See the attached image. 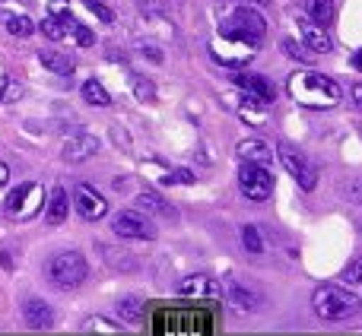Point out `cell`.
<instances>
[{
	"mask_svg": "<svg viewBox=\"0 0 362 336\" xmlns=\"http://www.w3.org/2000/svg\"><path fill=\"white\" fill-rule=\"evenodd\" d=\"M99 146L102 143L93 137V133H80V137L64 143L61 156H64V162H86V159H93L95 152H99Z\"/></svg>",
	"mask_w": 362,
	"mask_h": 336,
	"instance_id": "7c38bea8",
	"label": "cell"
},
{
	"mask_svg": "<svg viewBox=\"0 0 362 336\" xmlns=\"http://www.w3.org/2000/svg\"><path fill=\"white\" fill-rule=\"evenodd\" d=\"M242 118L248 121V124H261L264 118H267V112H264V99H257V95H245L242 99Z\"/></svg>",
	"mask_w": 362,
	"mask_h": 336,
	"instance_id": "603a6c76",
	"label": "cell"
},
{
	"mask_svg": "<svg viewBox=\"0 0 362 336\" xmlns=\"http://www.w3.org/2000/svg\"><path fill=\"white\" fill-rule=\"evenodd\" d=\"M238 191L248 200L261 203V200H267L274 193V174L261 162H242V168H238Z\"/></svg>",
	"mask_w": 362,
	"mask_h": 336,
	"instance_id": "8992f818",
	"label": "cell"
},
{
	"mask_svg": "<svg viewBox=\"0 0 362 336\" xmlns=\"http://www.w3.org/2000/svg\"><path fill=\"white\" fill-rule=\"evenodd\" d=\"M10 181V168H6V162H0V187Z\"/></svg>",
	"mask_w": 362,
	"mask_h": 336,
	"instance_id": "f35d334b",
	"label": "cell"
},
{
	"mask_svg": "<svg viewBox=\"0 0 362 336\" xmlns=\"http://www.w3.org/2000/svg\"><path fill=\"white\" fill-rule=\"evenodd\" d=\"M286 92L293 102H299L302 108H315V112H327V108H337L344 92L340 86L325 73H315V70H299V73L289 76Z\"/></svg>",
	"mask_w": 362,
	"mask_h": 336,
	"instance_id": "6da1fadb",
	"label": "cell"
},
{
	"mask_svg": "<svg viewBox=\"0 0 362 336\" xmlns=\"http://www.w3.org/2000/svg\"><path fill=\"white\" fill-rule=\"evenodd\" d=\"M70 32H74L76 44H83V48H89V44H93V42H95L93 29H86V25H80V23H74V25H70Z\"/></svg>",
	"mask_w": 362,
	"mask_h": 336,
	"instance_id": "836d02e7",
	"label": "cell"
},
{
	"mask_svg": "<svg viewBox=\"0 0 362 336\" xmlns=\"http://www.w3.org/2000/svg\"><path fill=\"white\" fill-rule=\"evenodd\" d=\"M86 330H118V324H112V320H89Z\"/></svg>",
	"mask_w": 362,
	"mask_h": 336,
	"instance_id": "8d00e7d4",
	"label": "cell"
},
{
	"mask_svg": "<svg viewBox=\"0 0 362 336\" xmlns=\"http://www.w3.org/2000/svg\"><path fill=\"white\" fill-rule=\"evenodd\" d=\"M305 10H308V19H315L325 29L334 23V0H305Z\"/></svg>",
	"mask_w": 362,
	"mask_h": 336,
	"instance_id": "ffe728a7",
	"label": "cell"
},
{
	"mask_svg": "<svg viewBox=\"0 0 362 336\" xmlns=\"http://www.w3.org/2000/svg\"><path fill=\"white\" fill-rule=\"evenodd\" d=\"M134 89H137V99L140 102H153V99H156V86H153L146 76H134Z\"/></svg>",
	"mask_w": 362,
	"mask_h": 336,
	"instance_id": "f546056e",
	"label": "cell"
},
{
	"mask_svg": "<svg viewBox=\"0 0 362 336\" xmlns=\"http://www.w3.org/2000/svg\"><path fill=\"white\" fill-rule=\"evenodd\" d=\"M51 16H61V19H67V0H51Z\"/></svg>",
	"mask_w": 362,
	"mask_h": 336,
	"instance_id": "d590c367",
	"label": "cell"
},
{
	"mask_svg": "<svg viewBox=\"0 0 362 336\" xmlns=\"http://www.w3.org/2000/svg\"><path fill=\"white\" fill-rule=\"evenodd\" d=\"M362 301L350 289H337V286H318L312 292V308L321 320H331V324H340V320H350L353 314L359 311Z\"/></svg>",
	"mask_w": 362,
	"mask_h": 336,
	"instance_id": "7a4b0ae2",
	"label": "cell"
},
{
	"mask_svg": "<svg viewBox=\"0 0 362 336\" xmlns=\"http://www.w3.org/2000/svg\"><path fill=\"white\" fill-rule=\"evenodd\" d=\"M134 51H137V54H144L146 61H153V64L163 61V48H159V44H150V42H134Z\"/></svg>",
	"mask_w": 362,
	"mask_h": 336,
	"instance_id": "4dcf8cb0",
	"label": "cell"
},
{
	"mask_svg": "<svg viewBox=\"0 0 362 336\" xmlns=\"http://www.w3.org/2000/svg\"><path fill=\"white\" fill-rule=\"evenodd\" d=\"M353 67H362V51H356V54H353Z\"/></svg>",
	"mask_w": 362,
	"mask_h": 336,
	"instance_id": "60d3db41",
	"label": "cell"
},
{
	"mask_svg": "<svg viewBox=\"0 0 362 336\" xmlns=\"http://www.w3.org/2000/svg\"><path fill=\"white\" fill-rule=\"evenodd\" d=\"M219 35H229V38H238V42H245V44L261 48L264 38H267V19H264L255 6H235V10L223 19Z\"/></svg>",
	"mask_w": 362,
	"mask_h": 336,
	"instance_id": "3957f363",
	"label": "cell"
},
{
	"mask_svg": "<svg viewBox=\"0 0 362 336\" xmlns=\"http://www.w3.org/2000/svg\"><path fill=\"white\" fill-rule=\"evenodd\" d=\"M70 25H74V19H70V16H67V19H61V16H48V19L42 23V32H45L48 38H54V42H57V38L67 35L64 29H70Z\"/></svg>",
	"mask_w": 362,
	"mask_h": 336,
	"instance_id": "d4e9b609",
	"label": "cell"
},
{
	"mask_svg": "<svg viewBox=\"0 0 362 336\" xmlns=\"http://www.w3.org/2000/svg\"><path fill=\"white\" fill-rule=\"evenodd\" d=\"M112 232L121 238H140V241H150L156 238V229H153L150 219H144L137 210H121L118 216L112 219Z\"/></svg>",
	"mask_w": 362,
	"mask_h": 336,
	"instance_id": "9c48e42d",
	"label": "cell"
},
{
	"mask_svg": "<svg viewBox=\"0 0 362 336\" xmlns=\"http://www.w3.org/2000/svg\"><path fill=\"white\" fill-rule=\"evenodd\" d=\"M74 203H76V212H80L86 222H99V219H105V212H108L105 197H102L99 191H93L89 184H76Z\"/></svg>",
	"mask_w": 362,
	"mask_h": 336,
	"instance_id": "30bf717a",
	"label": "cell"
},
{
	"mask_svg": "<svg viewBox=\"0 0 362 336\" xmlns=\"http://www.w3.org/2000/svg\"><path fill=\"white\" fill-rule=\"evenodd\" d=\"M23 320H25V327H32V330H45V327L54 324V311H51V305L42 299H25L23 301Z\"/></svg>",
	"mask_w": 362,
	"mask_h": 336,
	"instance_id": "5bb4252c",
	"label": "cell"
},
{
	"mask_svg": "<svg viewBox=\"0 0 362 336\" xmlns=\"http://www.w3.org/2000/svg\"><path fill=\"white\" fill-rule=\"evenodd\" d=\"M45 219H48L51 229H54V225H64V219H67V191H64V187H54V191H51Z\"/></svg>",
	"mask_w": 362,
	"mask_h": 336,
	"instance_id": "ac0fdd59",
	"label": "cell"
},
{
	"mask_svg": "<svg viewBox=\"0 0 362 336\" xmlns=\"http://www.w3.org/2000/svg\"><path fill=\"white\" fill-rule=\"evenodd\" d=\"M344 197L350 200V203H359L362 206V178H353L344 184Z\"/></svg>",
	"mask_w": 362,
	"mask_h": 336,
	"instance_id": "d6a6232c",
	"label": "cell"
},
{
	"mask_svg": "<svg viewBox=\"0 0 362 336\" xmlns=\"http://www.w3.org/2000/svg\"><path fill=\"white\" fill-rule=\"evenodd\" d=\"M210 54L216 64H226V67H242V64L251 61L255 54V44H245L238 38H229V35H216L210 42Z\"/></svg>",
	"mask_w": 362,
	"mask_h": 336,
	"instance_id": "ba28073f",
	"label": "cell"
},
{
	"mask_svg": "<svg viewBox=\"0 0 362 336\" xmlns=\"http://www.w3.org/2000/svg\"><path fill=\"white\" fill-rule=\"evenodd\" d=\"M242 244L248 254H264V238L255 225H242Z\"/></svg>",
	"mask_w": 362,
	"mask_h": 336,
	"instance_id": "484cf974",
	"label": "cell"
},
{
	"mask_svg": "<svg viewBox=\"0 0 362 336\" xmlns=\"http://www.w3.org/2000/svg\"><path fill=\"white\" fill-rule=\"evenodd\" d=\"M299 32H302V42L308 44L312 51H318V54H327V51L334 48V42H331V35L325 32V25H318L315 19H305V16H299Z\"/></svg>",
	"mask_w": 362,
	"mask_h": 336,
	"instance_id": "4fadbf2b",
	"label": "cell"
},
{
	"mask_svg": "<svg viewBox=\"0 0 362 336\" xmlns=\"http://www.w3.org/2000/svg\"><path fill=\"white\" fill-rule=\"evenodd\" d=\"M276 159H280V165L286 168L296 181H299L302 191H315V187H318V168L308 162V159L302 156L293 143H280V146H276Z\"/></svg>",
	"mask_w": 362,
	"mask_h": 336,
	"instance_id": "52a82bcc",
	"label": "cell"
},
{
	"mask_svg": "<svg viewBox=\"0 0 362 336\" xmlns=\"http://www.w3.org/2000/svg\"><path fill=\"white\" fill-rule=\"evenodd\" d=\"M175 292L181 295V299H219L223 289H219V282L213 280V276L194 273V276H185V280L178 282Z\"/></svg>",
	"mask_w": 362,
	"mask_h": 336,
	"instance_id": "8fae6325",
	"label": "cell"
},
{
	"mask_svg": "<svg viewBox=\"0 0 362 336\" xmlns=\"http://www.w3.org/2000/svg\"><path fill=\"white\" fill-rule=\"evenodd\" d=\"M251 4H267V0H251Z\"/></svg>",
	"mask_w": 362,
	"mask_h": 336,
	"instance_id": "b9f144b4",
	"label": "cell"
},
{
	"mask_svg": "<svg viewBox=\"0 0 362 336\" xmlns=\"http://www.w3.org/2000/svg\"><path fill=\"white\" fill-rule=\"evenodd\" d=\"M45 273H48V280L54 282L57 289H76L86 280L89 267H86V257L83 254H76V251H61V254H54L48 260Z\"/></svg>",
	"mask_w": 362,
	"mask_h": 336,
	"instance_id": "277c9868",
	"label": "cell"
},
{
	"mask_svg": "<svg viewBox=\"0 0 362 336\" xmlns=\"http://www.w3.org/2000/svg\"><path fill=\"white\" fill-rule=\"evenodd\" d=\"M226 299H229V305L235 314H251L257 308V295L251 292V289L238 286V282H229V286H226Z\"/></svg>",
	"mask_w": 362,
	"mask_h": 336,
	"instance_id": "2e32d148",
	"label": "cell"
},
{
	"mask_svg": "<svg viewBox=\"0 0 362 336\" xmlns=\"http://www.w3.org/2000/svg\"><path fill=\"white\" fill-rule=\"evenodd\" d=\"M0 267H4V270H10V267H13V260H10V254H4V251H0Z\"/></svg>",
	"mask_w": 362,
	"mask_h": 336,
	"instance_id": "ab89813d",
	"label": "cell"
},
{
	"mask_svg": "<svg viewBox=\"0 0 362 336\" xmlns=\"http://www.w3.org/2000/svg\"><path fill=\"white\" fill-rule=\"evenodd\" d=\"M83 99H86L93 108H108V105H112V95L105 92V86H102L99 80H86V83H83Z\"/></svg>",
	"mask_w": 362,
	"mask_h": 336,
	"instance_id": "44dd1931",
	"label": "cell"
},
{
	"mask_svg": "<svg viewBox=\"0 0 362 336\" xmlns=\"http://www.w3.org/2000/svg\"><path fill=\"white\" fill-rule=\"evenodd\" d=\"M6 32H13L16 38H29L35 32V23L29 16H6Z\"/></svg>",
	"mask_w": 362,
	"mask_h": 336,
	"instance_id": "4316f807",
	"label": "cell"
},
{
	"mask_svg": "<svg viewBox=\"0 0 362 336\" xmlns=\"http://www.w3.org/2000/svg\"><path fill=\"white\" fill-rule=\"evenodd\" d=\"M140 308H144V301H140V299H121V301H118L121 318H127V320L140 318Z\"/></svg>",
	"mask_w": 362,
	"mask_h": 336,
	"instance_id": "1f68e13d",
	"label": "cell"
},
{
	"mask_svg": "<svg viewBox=\"0 0 362 336\" xmlns=\"http://www.w3.org/2000/svg\"><path fill=\"white\" fill-rule=\"evenodd\" d=\"M19 95H23V86L13 76H0V102H16Z\"/></svg>",
	"mask_w": 362,
	"mask_h": 336,
	"instance_id": "f1b7e54d",
	"label": "cell"
},
{
	"mask_svg": "<svg viewBox=\"0 0 362 336\" xmlns=\"http://www.w3.org/2000/svg\"><path fill=\"white\" fill-rule=\"evenodd\" d=\"M137 210L156 212V216H165V219L175 216V212H172V203H169V200H163L159 193H140V197H137Z\"/></svg>",
	"mask_w": 362,
	"mask_h": 336,
	"instance_id": "d6986e66",
	"label": "cell"
},
{
	"mask_svg": "<svg viewBox=\"0 0 362 336\" xmlns=\"http://www.w3.org/2000/svg\"><path fill=\"white\" fill-rule=\"evenodd\" d=\"M340 286L350 289V292L362 301V257H359V260H353L350 267H346L344 273H340Z\"/></svg>",
	"mask_w": 362,
	"mask_h": 336,
	"instance_id": "7402d4cb",
	"label": "cell"
},
{
	"mask_svg": "<svg viewBox=\"0 0 362 336\" xmlns=\"http://www.w3.org/2000/svg\"><path fill=\"white\" fill-rule=\"evenodd\" d=\"M232 83H235L238 89H245V92H251V95H257V99H264V102H274V99H276V89L270 86L267 76L235 73V76H232Z\"/></svg>",
	"mask_w": 362,
	"mask_h": 336,
	"instance_id": "9a60e30c",
	"label": "cell"
},
{
	"mask_svg": "<svg viewBox=\"0 0 362 336\" xmlns=\"http://www.w3.org/2000/svg\"><path fill=\"white\" fill-rule=\"evenodd\" d=\"M42 184L38 181H23V184H16L10 193H6V216L16 219V222H25V219L38 216V210H42Z\"/></svg>",
	"mask_w": 362,
	"mask_h": 336,
	"instance_id": "5b68a950",
	"label": "cell"
},
{
	"mask_svg": "<svg viewBox=\"0 0 362 336\" xmlns=\"http://www.w3.org/2000/svg\"><path fill=\"white\" fill-rule=\"evenodd\" d=\"M350 95H353V102H356V108H362V83H353Z\"/></svg>",
	"mask_w": 362,
	"mask_h": 336,
	"instance_id": "74e56055",
	"label": "cell"
},
{
	"mask_svg": "<svg viewBox=\"0 0 362 336\" xmlns=\"http://www.w3.org/2000/svg\"><path fill=\"white\" fill-rule=\"evenodd\" d=\"M38 57H42V64H45V67H48V70H54V73H64V76H67V73H74V61H70L67 54H54V51H42V54H38Z\"/></svg>",
	"mask_w": 362,
	"mask_h": 336,
	"instance_id": "cb8c5ba5",
	"label": "cell"
},
{
	"mask_svg": "<svg viewBox=\"0 0 362 336\" xmlns=\"http://www.w3.org/2000/svg\"><path fill=\"white\" fill-rule=\"evenodd\" d=\"M235 152H238V159H245V162H261V165L270 162V146L257 137L242 140V143L235 146Z\"/></svg>",
	"mask_w": 362,
	"mask_h": 336,
	"instance_id": "e0dca14e",
	"label": "cell"
},
{
	"mask_svg": "<svg viewBox=\"0 0 362 336\" xmlns=\"http://www.w3.org/2000/svg\"><path fill=\"white\" fill-rule=\"evenodd\" d=\"M83 6H89V10L95 13V16L102 19V23H112V10H108L105 4H102V0H80Z\"/></svg>",
	"mask_w": 362,
	"mask_h": 336,
	"instance_id": "e575fe53",
	"label": "cell"
},
{
	"mask_svg": "<svg viewBox=\"0 0 362 336\" xmlns=\"http://www.w3.org/2000/svg\"><path fill=\"white\" fill-rule=\"evenodd\" d=\"M283 51H286L289 57H293V61H299V64H312L315 57H312V48H302L299 42H293V38H283Z\"/></svg>",
	"mask_w": 362,
	"mask_h": 336,
	"instance_id": "83f0119b",
	"label": "cell"
}]
</instances>
